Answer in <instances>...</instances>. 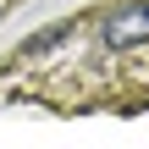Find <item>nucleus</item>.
Segmentation results:
<instances>
[{
    "label": "nucleus",
    "mask_w": 149,
    "mask_h": 149,
    "mask_svg": "<svg viewBox=\"0 0 149 149\" xmlns=\"http://www.w3.org/2000/svg\"><path fill=\"white\" fill-rule=\"evenodd\" d=\"M100 39H105V50L149 44V0H122V6H111L105 22H100Z\"/></svg>",
    "instance_id": "obj_1"
},
{
    "label": "nucleus",
    "mask_w": 149,
    "mask_h": 149,
    "mask_svg": "<svg viewBox=\"0 0 149 149\" xmlns=\"http://www.w3.org/2000/svg\"><path fill=\"white\" fill-rule=\"evenodd\" d=\"M66 33H72V22H55V28L33 33V39H28V50H50V44H55V39H66Z\"/></svg>",
    "instance_id": "obj_2"
}]
</instances>
